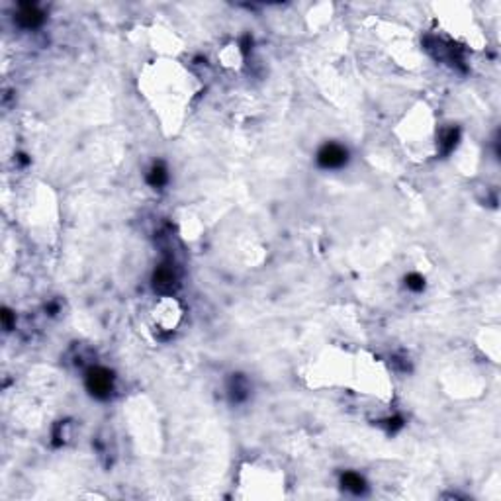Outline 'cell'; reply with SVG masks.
Wrapping results in <instances>:
<instances>
[{
  "mask_svg": "<svg viewBox=\"0 0 501 501\" xmlns=\"http://www.w3.org/2000/svg\"><path fill=\"white\" fill-rule=\"evenodd\" d=\"M88 388L92 390V394L96 396H106L112 388V376L110 372L102 370V368H96L88 374Z\"/></svg>",
  "mask_w": 501,
  "mask_h": 501,
  "instance_id": "6da1fadb",
  "label": "cell"
},
{
  "mask_svg": "<svg viewBox=\"0 0 501 501\" xmlns=\"http://www.w3.org/2000/svg\"><path fill=\"white\" fill-rule=\"evenodd\" d=\"M347 161V153L339 145H327L319 153V163L323 167H339Z\"/></svg>",
  "mask_w": 501,
  "mask_h": 501,
  "instance_id": "7a4b0ae2",
  "label": "cell"
},
{
  "mask_svg": "<svg viewBox=\"0 0 501 501\" xmlns=\"http://www.w3.org/2000/svg\"><path fill=\"white\" fill-rule=\"evenodd\" d=\"M343 483H345L347 489H350V491H354V493H360V491L364 489V482H362V478L356 476V474H345Z\"/></svg>",
  "mask_w": 501,
  "mask_h": 501,
  "instance_id": "3957f363",
  "label": "cell"
},
{
  "mask_svg": "<svg viewBox=\"0 0 501 501\" xmlns=\"http://www.w3.org/2000/svg\"><path fill=\"white\" fill-rule=\"evenodd\" d=\"M18 18H20V22H22L24 26H36V24L39 22V14H38L32 6H26Z\"/></svg>",
  "mask_w": 501,
  "mask_h": 501,
  "instance_id": "277c9868",
  "label": "cell"
},
{
  "mask_svg": "<svg viewBox=\"0 0 501 501\" xmlns=\"http://www.w3.org/2000/svg\"><path fill=\"white\" fill-rule=\"evenodd\" d=\"M171 282H174L173 272H169V270H159V272H157L155 284H157L159 288H167V286H171Z\"/></svg>",
  "mask_w": 501,
  "mask_h": 501,
  "instance_id": "5b68a950",
  "label": "cell"
},
{
  "mask_svg": "<svg viewBox=\"0 0 501 501\" xmlns=\"http://www.w3.org/2000/svg\"><path fill=\"white\" fill-rule=\"evenodd\" d=\"M163 180H165V171H163V169H153L151 182H153V184H161Z\"/></svg>",
  "mask_w": 501,
  "mask_h": 501,
  "instance_id": "8992f818",
  "label": "cell"
},
{
  "mask_svg": "<svg viewBox=\"0 0 501 501\" xmlns=\"http://www.w3.org/2000/svg\"><path fill=\"white\" fill-rule=\"evenodd\" d=\"M409 286H411V288H421V286H423V284H421V278H419V276H411V278H409Z\"/></svg>",
  "mask_w": 501,
  "mask_h": 501,
  "instance_id": "52a82bcc",
  "label": "cell"
}]
</instances>
